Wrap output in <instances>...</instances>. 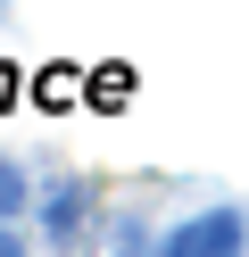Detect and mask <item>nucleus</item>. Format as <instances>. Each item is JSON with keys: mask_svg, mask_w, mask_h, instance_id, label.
<instances>
[{"mask_svg": "<svg viewBox=\"0 0 249 257\" xmlns=\"http://www.w3.org/2000/svg\"><path fill=\"white\" fill-rule=\"evenodd\" d=\"M166 257H241V216L232 207H208V216H191L175 232V249Z\"/></svg>", "mask_w": 249, "mask_h": 257, "instance_id": "obj_1", "label": "nucleus"}, {"mask_svg": "<svg viewBox=\"0 0 249 257\" xmlns=\"http://www.w3.org/2000/svg\"><path fill=\"white\" fill-rule=\"evenodd\" d=\"M0 207H17V174L9 166H0Z\"/></svg>", "mask_w": 249, "mask_h": 257, "instance_id": "obj_2", "label": "nucleus"}, {"mask_svg": "<svg viewBox=\"0 0 249 257\" xmlns=\"http://www.w3.org/2000/svg\"><path fill=\"white\" fill-rule=\"evenodd\" d=\"M0 257H17V240H9V232H0Z\"/></svg>", "mask_w": 249, "mask_h": 257, "instance_id": "obj_3", "label": "nucleus"}]
</instances>
